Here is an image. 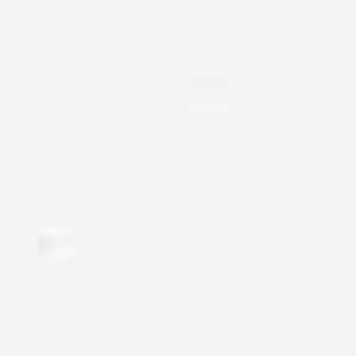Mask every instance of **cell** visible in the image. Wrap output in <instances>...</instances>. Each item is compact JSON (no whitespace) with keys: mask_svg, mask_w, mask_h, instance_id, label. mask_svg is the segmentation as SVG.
<instances>
[{"mask_svg":"<svg viewBox=\"0 0 356 356\" xmlns=\"http://www.w3.org/2000/svg\"><path fill=\"white\" fill-rule=\"evenodd\" d=\"M228 95H233V86H228L223 72H191L186 86H181V100H186L191 110H200V114L228 110Z\"/></svg>","mask_w":356,"mask_h":356,"instance_id":"1","label":"cell"},{"mask_svg":"<svg viewBox=\"0 0 356 356\" xmlns=\"http://www.w3.org/2000/svg\"><path fill=\"white\" fill-rule=\"evenodd\" d=\"M33 257L43 261V266H67L72 257H76V238L67 233V228H38L33 233Z\"/></svg>","mask_w":356,"mask_h":356,"instance_id":"2","label":"cell"}]
</instances>
